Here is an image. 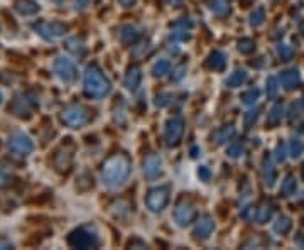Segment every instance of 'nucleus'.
Here are the masks:
<instances>
[{"instance_id":"f257e3e1","label":"nucleus","mask_w":304,"mask_h":250,"mask_svg":"<svg viewBox=\"0 0 304 250\" xmlns=\"http://www.w3.org/2000/svg\"><path fill=\"white\" fill-rule=\"evenodd\" d=\"M9 147L12 149V151H15V152L27 154V152L32 151V142L29 140L27 135H24V134H15V135L10 139Z\"/></svg>"},{"instance_id":"f03ea898","label":"nucleus","mask_w":304,"mask_h":250,"mask_svg":"<svg viewBox=\"0 0 304 250\" xmlns=\"http://www.w3.org/2000/svg\"><path fill=\"white\" fill-rule=\"evenodd\" d=\"M55 66H56V71L63 76L64 80H71V78H73L75 68H73V64H71V61H68V59L59 58L58 61H56Z\"/></svg>"},{"instance_id":"7ed1b4c3","label":"nucleus","mask_w":304,"mask_h":250,"mask_svg":"<svg viewBox=\"0 0 304 250\" xmlns=\"http://www.w3.org/2000/svg\"><path fill=\"white\" fill-rule=\"evenodd\" d=\"M86 85H88V90L92 93H101L105 90V83L100 80V76L95 73V71H88L86 75Z\"/></svg>"},{"instance_id":"20e7f679","label":"nucleus","mask_w":304,"mask_h":250,"mask_svg":"<svg viewBox=\"0 0 304 250\" xmlns=\"http://www.w3.org/2000/svg\"><path fill=\"white\" fill-rule=\"evenodd\" d=\"M63 120L68 122L69 125H78V123H81L83 120H85V117H83L81 110L73 109V110H68L66 114L63 115Z\"/></svg>"},{"instance_id":"39448f33","label":"nucleus","mask_w":304,"mask_h":250,"mask_svg":"<svg viewBox=\"0 0 304 250\" xmlns=\"http://www.w3.org/2000/svg\"><path fill=\"white\" fill-rule=\"evenodd\" d=\"M39 29L41 31H47V32H44L47 38H55V35H59L63 32V27L58 26V24H52V26H41Z\"/></svg>"},{"instance_id":"423d86ee","label":"nucleus","mask_w":304,"mask_h":250,"mask_svg":"<svg viewBox=\"0 0 304 250\" xmlns=\"http://www.w3.org/2000/svg\"><path fill=\"white\" fill-rule=\"evenodd\" d=\"M19 10L22 12V14H32V12L38 10V7H35V5L31 4V2H21L19 4Z\"/></svg>"},{"instance_id":"0eeeda50","label":"nucleus","mask_w":304,"mask_h":250,"mask_svg":"<svg viewBox=\"0 0 304 250\" xmlns=\"http://www.w3.org/2000/svg\"><path fill=\"white\" fill-rule=\"evenodd\" d=\"M4 184H7V177L0 174V186H4Z\"/></svg>"}]
</instances>
